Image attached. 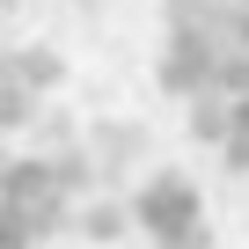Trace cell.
Masks as SVG:
<instances>
[{
	"mask_svg": "<svg viewBox=\"0 0 249 249\" xmlns=\"http://www.w3.org/2000/svg\"><path fill=\"white\" fill-rule=\"evenodd\" d=\"M66 220V176L30 154H0V249H37Z\"/></svg>",
	"mask_w": 249,
	"mask_h": 249,
	"instance_id": "7a4b0ae2",
	"label": "cell"
},
{
	"mask_svg": "<svg viewBox=\"0 0 249 249\" xmlns=\"http://www.w3.org/2000/svg\"><path fill=\"white\" fill-rule=\"evenodd\" d=\"M161 81L183 103L191 132L249 183V0H176Z\"/></svg>",
	"mask_w": 249,
	"mask_h": 249,
	"instance_id": "6da1fadb",
	"label": "cell"
},
{
	"mask_svg": "<svg viewBox=\"0 0 249 249\" xmlns=\"http://www.w3.org/2000/svg\"><path fill=\"white\" fill-rule=\"evenodd\" d=\"M0 8H8V0H0Z\"/></svg>",
	"mask_w": 249,
	"mask_h": 249,
	"instance_id": "277c9868",
	"label": "cell"
},
{
	"mask_svg": "<svg viewBox=\"0 0 249 249\" xmlns=\"http://www.w3.org/2000/svg\"><path fill=\"white\" fill-rule=\"evenodd\" d=\"M140 227H147V242L154 249H213V220H205V198H198V183L183 176V169H161V176H147V191H140Z\"/></svg>",
	"mask_w": 249,
	"mask_h": 249,
	"instance_id": "3957f363",
	"label": "cell"
}]
</instances>
